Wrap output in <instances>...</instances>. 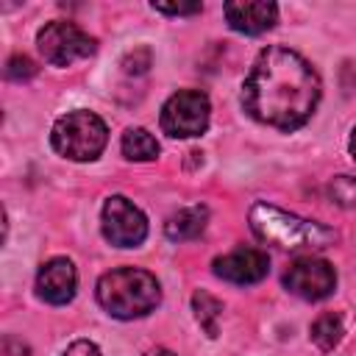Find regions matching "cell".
<instances>
[{
  "label": "cell",
  "mask_w": 356,
  "mask_h": 356,
  "mask_svg": "<svg viewBox=\"0 0 356 356\" xmlns=\"http://www.w3.org/2000/svg\"><path fill=\"white\" fill-rule=\"evenodd\" d=\"M320 89L317 70L300 53L273 44L259 50L242 83V106L261 125L295 131L314 114Z\"/></svg>",
  "instance_id": "1"
},
{
  "label": "cell",
  "mask_w": 356,
  "mask_h": 356,
  "mask_svg": "<svg viewBox=\"0 0 356 356\" xmlns=\"http://www.w3.org/2000/svg\"><path fill=\"white\" fill-rule=\"evenodd\" d=\"M250 228L253 234L267 242L275 245L281 250H323L331 248L337 242V231L317 222V220H306L298 214H289L273 203H253L250 206Z\"/></svg>",
  "instance_id": "2"
},
{
  "label": "cell",
  "mask_w": 356,
  "mask_h": 356,
  "mask_svg": "<svg viewBox=\"0 0 356 356\" xmlns=\"http://www.w3.org/2000/svg\"><path fill=\"white\" fill-rule=\"evenodd\" d=\"M95 292H97V303L117 320L145 317L161 300V286L156 275L139 267H120L103 273Z\"/></svg>",
  "instance_id": "3"
},
{
  "label": "cell",
  "mask_w": 356,
  "mask_h": 356,
  "mask_svg": "<svg viewBox=\"0 0 356 356\" xmlns=\"http://www.w3.org/2000/svg\"><path fill=\"white\" fill-rule=\"evenodd\" d=\"M50 142H53L56 153H61L64 159L95 161L108 142V131L97 114L78 108V111H70L53 122Z\"/></svg>",
  "instance_id": "4"
},
{
  "label": "cell",
  "mask_w": 356,
  "mask_h": 356,
  "mask_svg": "<svg viewBox=\"0 0 356 356\" xmlns=\"http://www.w3.org/2000/svg\"><path fill=\"white\" fill-rule=\"evenodd\" d=\"M211 103L200 89H181L161 106V131L175 139L200 136L209 128Z\"/></svg>",
  "instance_id": "5"
},
{
  "label": "cell",
  "mask_w": 356,
  "mask_h": 356,
  "mask_svg": "<svg viewBox=\"0 0 356 356\" xmlns=\"http://www.w3.org/2000/svg\"><path fill=\"white\" fill-rule=\"evenodd\" d=\"M36 44H39L42 58L53 67H70L72 61L89 58L97 50V42L86 31H81L75 22H64V19L47 22L36 33Z\"/></svg>",
  "instance_id": "6"
},
{
  "label": "cell",
  "mask_w": 356,
  "mask_h": 356,
  "mask_svg": "<svg viewBox=\"0 0 356 356\" xmlns=\"http://www.w3.org/2000/svg\"><path fill=\"white\" fill-rule=\"evenodd\" d=\"M100 228H103V236L111 245H117V248H136L147 236V217L128 197L111 195L103 203Z\"/></svg>",
  "instance_id": "7"
},
{
  "label": "cell",
  "mask_w": 356,
  "mask_h": 356,
  "mask_svg": "<svg viewBox=\"0 0 356 356\" xmlns=\"http://www.w3.org/2000/svg\"><path fill=\"white\" fill-rule=\"evenodd\" d=\"M284 286L303 300H323L337 289V270L325 259L298 256L284 273Z\"/></svg>",
  "instance_id": "8"
},
{
  "label": "cell",
  "mask_w": 356,
  "mask_h": 356,
  "mask_svg": "<svg viewBox=\"0 0 356 356\" xmlns=\"http://www.w3.org/2000/svg\"><path fill=\"white\" fill-rule=\"evenodd\" d=\"M211 267L217 278L245 286V284H259L270 273V259L259 248H236L225 256H217Z\"/></svg>",
  "instance_id": "9"
},
{
  "label": "cell",
  "mask_w": 356,
  "mask_h": 356,
  "mask_svg": "<svg viewBox=\"0 0 356 356\" xmlns=\"http://www.w3.org/2000/svg\"><path fill=\"white\" fill-rule=\"evenodd\" d=\"M75 286H78V273H75V264L70 259L56 256L39 267L36 292L44 303H53V306L70 303L75 298Z\"/></svg>",
  "instance_id": "10"
},
{
  "label": "cell",
  "mask_w": 356,
  "mask_h": 356,
  "mask_svg": "<svg viewBox=\"0 0 356 356\" xmlns=\"http://www.w3.org/2000/svg\"><path fill=\"white\" fill-rule=\"evenodd\" d=\"M222 14H225V19L234 31L256 36V33H264L275 25L278 6L267 3V0H242V3H225Z\"/></svg>",
  "instance_id": "11"
},
{
  "label": "cell",
  "mask_w": 356,
  "mask_h": 356,
  "mask_svg": "<svg viewBox=\"0 0 356 356\" xmlns=\"http://www.w3.org/2000/svg\"><path fill=\"white\" fill-rule=\"evenodd\" d=\"M206 220H209V209L206 206H186V209L175 211L164 222V234L172 242H186V239H195V236L203 234Z\"/></svg>",
  "instance_id": "12"
},
{
  "label": "cell",
  "mask_w": 356,
  "mask_h": 356,
  "mask_svg": "<svg viewBox=\"0 0 356 356\" xmlns=\"http://www.w3.org/2000/svg\"><path fill=\"white\" fill-rule=\"evenodd\" d=\"M120 147H122V156L131 161H153L159 156V142L145 128H128L122 134Z\"/></svg>",
  "instance_id": "13"
},
{
  "label": "cell",
  "mask_w": 356,
  "mask_h": 356,
  "mask_svg": "<svg viewBox=\"0 0 356 356\" xmlns=\"http://www.w3.org/2000/svg\"><path fill=\"white\" fill-rule=\"evenodd\" d=\"M345 328H342V317L337 312H325L312 323V342L320 350H334L342 339Z\"/></svg>",
  "instance_id": "14"
},
{
  "label": "cell",
  "mask_w": 356,
  "mask_h": 356,
  "mask_svg": "<svg viewBox=\"0 0 356 356\" xmlns=\"http://www.w3.org/2000/svg\"><path fill=\"white\" fill-rule=\"evenodd\" d=\"M192 309H195V317H197V323H200V328L209 334V337H217L220 334V314H222V303L214 298V295H209V292H195L192 295Z\"/></svg>",
  "instance_id": "15"
},
{
  "label": "cell",
  "mask_w": 356,
  "mask_h": 356,
  "mask_svg": "<svg viewBox=\"0 0 356 356\" xmlns=\"http://www.w3.org/2000/svg\"><path fill=\"white\" fill-rule=\"evenodd\" d=\"M328 192L339 206H356V178L353 175H337L328 184Z\"/></svg>",
  "instance_id": "16"
},
{
  "label": "cell",
  "mask_w": 356,
  "mask_h": 356,
  "mask_svg": "<svg viewBox=\"0 0 356 356\" xmlns=\"http://www.w3.org/2000/svg\"><path fill=\"white\" fill-rule=\"evenodd\" d=\"M36 75V64L25 56V53H17L6 61V78L8 81H28Z\"/></svg>",
  "instance_id": "17"
},
{
  "label": "cell",
  "mask_w": 356,
  "mask_h": 356,
  "mask_svg": "<svg viewBox=\"0 0 356 356\" xmlns=\"http://www.w3.org/2000/svg\"><path fill=\"white\" fill-rule=\"evenodd\" d=\"M200 8H203L200 3H153V11H161V14H172V17L197 14Z\"/></svg>",
  "instance_id": "18"
},
{
  "label": "cell",
  "mask_w": 356,
  "mask_h": 356,
  "mask_svg": "<svg viewBox=\"0 0 356 356\" xmlns=\"http://www.w3.org/2000/svg\"><path fill=\"white\" fill-rule=\"evenodd\" d=\"M61 356H100V348H97L95 342H89V339H78V342H72Z\"/></svg>",
  "instance_id": "19"
},
{
  "label": "cell",
  "mask_w": 356,
  "mask_h": 356,
  "mask_svg": "<svg viewBox=\"0 0 356 356\" xmlns=\"http://www.w3.org/2000/svg\"><path fill=\"white\" fill-rule=\"evenodd\" d=\"M0 356H31V350H28L25 342H19L14 337H6L3 345H0Z\"/></svg>",
  "instance_id": "20"
},
{
  "label": "cell",
  "mask_w": 356,
  "mask_h": 356,
  "mask_svg": "<svg viewBox=\"0 0 356 356\" xmlns=\"http://www.w3.org/2000/svg\"><path fill=\"white\" fill-rule=\"evenodd\" d=\"M348 147H350V156L356 159V128L350 131V142H348Z\"/></svg>",
  "instance_id": "21"
}]
</instances>
